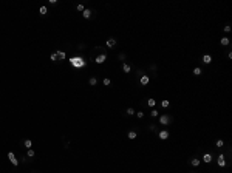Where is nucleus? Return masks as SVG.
Wrapping results in <instances>:
<instances>
[{
    "label": "nucleus",
    "mask_w": 232,
    "mask_h": 173,
    "mask_svg": "<svg viewBox=\"0 0 232 173\" xmlns=\"http://www.w3.org/2000/svg\"><path fill=\"white\" fill-rule=\"evenodd\" d=\"M70 62H71V65H73L74 68H84V67L87 65L85 60L82 59V57H73V59L70 60Z\"/></svg>",
    "instance_id": "1"
},
{
    "label": "nucleus",
    "mask_w": 232,
    "mask_h": 173,
    "mask_svg": "<svg viewBox=\"0 0 232 173\" xmlns=\"http://www.w3.org/2000/svg\"><path fill=\"white\" fill-rule=\"evenodd\" d=\"M159 124L161 125H170L172 124V118L169 116V114H159Z\"/></svg>",
    "instance_id": "2"
},
{
    "label": "nucleus",
    "mask_w": 232,
    "mask_h": 173,
    "mask_svg": "<svg viewBox=\"0 0 232 173\" xmlns=\"http://www.w3.org/2000/svg\"><path fill=\"white\" fill-rule=\"evenodd\" d=\"M105 60H107V53H101L99 56H96V59H95V62L99 63V65H101V63H104Z\"/></svg>",
    "instance_id": "3"
},
{
    "label": "nucleus",
    "mask_w": 232,
    "mask_h": 173,
    "mask_svg": "<svg viewBox=\"0 0 232 173\" xmlns=\"http://www.w3.org/2000/svg\"><path fill=\"white\" fill-rule=\"evenodd\" d=\"M8 158H9V161H11V164H13L14 167H17V165H19V161H17V158H16V155H14L13 152H8Z\"/></svg>",
    "instance_id": "4"
},
{
    "label": "nucleus",
    "mask_w": 232,
    "mask_h": 173,
    "mask_svg": "<svg viewBox=\"0 0 232 173\" xmlns=\"http://www.w3.org/2000/svg\"><path fill=\"white\" fill-rule=\"evenodd\" d=\"M217 164H218L220 167H226V164H228V162H226V158H224V155H223V153H220V155H218Z\"/></svg>",
    "instance_id": "5"
},
{
    "label": "nucleus",
    "mask_w": 232,
    "mask_h": 173,
    "mask_svg": "<svg viewBox=\"0 0 232 173\" xmlns=\"http://www.w3.org/2000/svg\"><path fill=\"white\" fill-rule=\"evenodd\" d=\"M149 82H150L149 74H142L141 79H139V84H141V85H149Z\"/></svg>",
    "instance_id": "6"
},
{
    "label": "nucleus",
    "mask_w": 232,
    "mask_h": 173,
    "mask_svg": "<svg viewBox=\"0 0 232 173\" xmlns=\"http://www.w3.org/2000/svg\"><path fill=\"white\" fill-rule=\"evenodd\" d=\"M169 135H170V133H169L167 130H162V131H159V133H158V138H159L161 141H166L167 138H169Z\"/></svg>",
    "instance_id": "7"
},
{
    "label": "nucleus",
    "mask_w": 232,
    "mask_h": 173,
    "mask_svg": "<svg viewBox=\"0 0 232 173\" xmlns=\"http://www.w3.org/2000/svg\"><path fill=\"white\" fill-rule=\"evenodd\" d=\"M105 45H107V48H113V47H116V39H115V37H110V39H107Z\"/></svg>",
    "instance_id": "8"
},
{
    "label": "nucleus",
    "mask_w": 232,
    "mask_h": 173,
    "mask_svg": "<svg viewBox=\"0 0 232 173\" xmlns=\"http://www.w3.org/2000/svg\"><path fill=\"white\" fill-rule=\"evenodd\" d=\"M56 54H57V60H65V51H62V50H56Z\"/></svg>",
    "instance_id": "9"
},
{
    "label": "nucleus",
    "mask_w": 232,
    "mask_h": 173,
    "mask_svg": "<svg viewBox=\"0 0 232 173\" xmlns=\"http://www.w3.org/2000/svg\"><path fill=\"white\" fill-rule=\"evenodd\" d=\"M212 153H204V156H203V162H206V164H211L212 162Z\"/></svg>",
    "instance_id": "10"
},
{
    "label": "nucleus",
    "mask_w": 232,
    "mask_h": 173,
    "mask_svg": "<svg viewBox=\"0 0 232 173\" xmlns=\"http://www.w3.org/2000/svg\"><path fill=\"white\" fill-rule=\"evenodd\" d=\"M121 70H122L124 73H130V71H132V67H130V63L122 62V65H121Z\"/></svg>",
    "instance_id": "11"
},
{
    "label": "nucleus",
    "mask_w": 232,
    "mask_h": 173,
    "mask_svg": "<svg viewBox=\"0 0 232 173\" xmlns=\"http://www.w3.org/2000/svg\"><path fill=\"white\" fill-rule=\"evenodd\" d=\"M91 13H93L91 9H88V8H85V9L82 11V17H84V19H90V17H91Z\"/></svg>",
    "instance_id": "12"
},
{
    "label": "nucleus",
    "mask_w": 232,
    "mask_h": 173,
    "mask_svg": "<svg viewBox=\"0 0 232 173\" xmlns=\"http://www.w3.org/2000/svg\"><path fill=\"white\" fill-rule=\"evenodd\" d=\"M203 62H204L206 65H209V63L212 62V56L211 54H204V56H203Z\"/></svg>",
    "instance_id": "13"
},
{
    "label": "nucleus",
    "mask_w": 232,
    "mask_h": 173,
    "mask_svg": "<svg viewBox=\"0 0 232 173\" xmlns=\"http://www.w3.org/2000/svg\"><path fill=\"white\" fill-rule=\"evenodd\" d=\"M127 138L133 141V139H136V138H138V133H136L135 130H130V131H129V135H127Z\"/></svg>",
    "instance_id": "14"
},
{
    "label": "nucleus",
    "mask_w": 232,
    "mask_h": 173,
    "mask_svg": "<svg viewBox=\"0 0 232 173\" xmlns=\"http://www.w3.org/2000/svg\"><path fill=\"white\" fill-rule=\"evenodd\" d=\"M200 164H201V161H200L198 158H192V159H190V165H193V167H200Z\"/></svg>",
    "instance_id": "15"
},
{
    "label": "nucleus",
    "mask_w": 232,
    "mask_h": 173,
    "mask_svg": "<svg viewBox=\"0 0 232 173\" xmlns=\"http://www.w3.org/2000/svg\"><path fill=\"white\" fill-rule=\"evenodd\" d=\"M135 113H136V110H135L133 107H129V108L125 110V114H127V116H135Z\"/></svg>",
    "instance_id": "16"
},
{
    "label": "nucleus",
    "mask_w": 232,
    "mask_h": 173,
    "mask_svg": "<svg viewBox=\"0 0 232 173\" xmlns=\"http://www.w3.org/2000/svg\"><path fill=\"white\" fill-rule=\"evenodd\" d=\"M88 85H90V86L97 85V79H96V77H90V79H88Z\"/></svg>",
    "instance_id": "17"
},
{
    "label": "nucleus",
    "mask_w": 232,
    "mask_h": 173,
    "mask_svg": "<svg viewBox=\"0 0 232 173\" xmlns=\"http://www.w3.org/2000/svg\"><path fill=\"white\" fill-rule=\"evenodd\" d=\"M220 43H221L223 47H228V45H229L231 42H229V39H228V37H221V40H220Z\"/></svg>",
    "instance_id": "18"
},
{
    "label": "nucleus",
    "mask_w": 232,
    "mask_h": 173,
    "mask_svg": "<svg viewBox=\"0 0 232 173\" xmlns=\"http://www.w3.org/2000/svg\"><path fill=\"white\" fill-rule=\"evenodd\" d=\"M23 145H25L26 148H31L33 147V141L31 139H25V141H23Z\"/></svg>",
    "instance_id": "19"
},
{
    "label": "nucleus",
    "mask_w": 232,
    "mask_h": 173,
    "mask_svg": "<svg viewBox=\"0 0 232 173\" xmlns=\"http://www.w3.org/2000/svg\"><path fill=\"white\" fill-rule=\"evenodd\" d=\"M169 105H170V102L167 101V99H162V101H161V107H162V108H169Z\"/></svg>",
    "instance_id": "20"
},
{
    "label": "nucleus",
    "mask_w": 232,
    "mask_h": 173,
    "mask_svg": "<svg viewBox=\"0 0 232 173\" xmlns=\"http://www.w3.org/2000/svg\"><path fill=\"white\" fill-rule=\"evenodd\" d=\"M39 13H40V16H46V13H48V8H46V6H40Z\"/></svg>",
    "instance_id": "21"
},
{
    "label": "nucleus",
    "mask_w": 232,
    "mask_h": 173,
    "mask_svg": "<svg viewBox=\"0 0 232 173\" xmlns=\"http://www.w3.org/2000/svg\"><path fill=\"white\" fill-rule=\"evenodd\" d=\"M147 105H149L150 108H155V105H156V101H155V99H149V101H147Z\"/></svg>",
    "instance_id": "22"
},
{
    "label": "nucleus",
    "mask_w": 232,
    "mask_h": 173,
    "mask_svg": "<svg viewBox=\"0 0 232 173\" xmlns=\"http://www.w3.org/2000/svg\"><path fill=\"white\" fill-rule=\"evenodd\" d=\"M34 155H36V152H34L33 148H28V152H26V156H28V158H34Z\"/></svg>",
    "instance_id": "23"
},
{
    "label": "nucleus",
    "mask_w": 232,
    "mask_h": 173,
    "mask_svg": "<svg viewBox=\"0 0 232 173\" xmlns=\"http://www.w3.org/2000/svg\"><path fill=\"white\" fill-rule=\"evenodd\" d=\"M150 116H152V118H158L159 116V111L156 110V108H153V110L150 111Z\"/></svg>",
    "instance_id": "24"
},
{
    "label": "nucleus",
    "mask_w": 232,
    "mask_h": 173,
    "mask_svg": "<svg viewBox=\"0 0 232 173\" xmlns=\"http://www.w3.org/2000/svg\"><path fill=\"white\" fill-rule=\"evenodd\" d=\"M201 73H203V70H201V68H198V67H196V68H193V74H195V76H200Z\"/></svg>",
    "instance_id": "25"
},
{
    "label": "nucleus",
    "mask_w": 232,
    "mask_h": 173,
    "mask_svg": "<svg viewBox=\"0 0 232 173\" xmlns=\"http://www.w3.org/2000/svg\"><path fill=\"white\" fill-rule=\"evenodd\" d=\"M102 84H104V85H105V86H110V85H112V80H110L108 77H105V79H104V80H102Z\"/></svg>",
    "instance_id": "26"
},
{
    "label": "nucleus",
    "mask_w": 232,
    "mask_h": 173,
    "mask_svg": "<svg viewBox=\"0 0 232 173\" xmlns=\"http://www.w3.org/2000/svg\"><path fill=\"white\" fill-rule=\"evenodd\" d=\"M223 145H224V141H223V139H218V141H217V147H218V148H221Z\"/></svg>",
    "instance_id": "27"
},
{
    "label": "nucleus",
    "mask_w": 232,
    "mask_h": 173,
    "mask_svg": "<svg viewBox=\"0 0 232 173\" xmlns=\"http://www.w3.org/2000/svg\"><path fill=\"white\" fill-rule=\"evenodd\" d=\"M50 57H51V60H53V62H57V54H56V51H54V53H51Z\"/></svg>",
    "instance_id": "28"
},
{
    "label": "nucleus",
    "mask_w": 232,
    "mask_h": 173,
    "mask_svg": "<svg viewBox=\"0 0 232 173\" xmlns=\"http://www.w3.org/2000/svg\"><path fill=\"white\" fill-rule=\"evenodd\" d=\"M135 114H136V118H138V119H142V118H144V111H136Z\"/></svg>",
    "instance_id": "29"
},
{
    "label": "nucleus",
    "mask_w": 232,
    "mask_h": 173,
    "mask_svg": "<svg viewBox=\"0 0 232 173\" xmlns=\"http://www.w3.org/2000/svg\"><path fill=\"white\" fill-rule=\"evenodd\" d=\"M76 9H77V11H80V13H82V11L85 9V6H84V5H80V3H79V5H76Z\"/></svg>",
    "instance_id": "30"
},
{
    "label": "nucleus",
    "mask_w": 232,
    "mask_h": 173,
    "mask_svg": "<svg viewBox=\"0 0 232 173\" xmlns=\"http://www.w3.org/2000/svg\"><path fill=\"white\" fill-rule=\"evenodd\" d=\"M118 57H119V60H125V59H127V56H125L124 53H119V54H118Z\"/></svg>",
    "instance_id": "31"
},
{
    "label": "nucleus",
    "mask_w": 232,
    "mask_h": 173,
    "mask_svg": "<svg viewBox=\"0 0 232 173\" xmlns=\"http://www.w3.org/2000/svg\"><path fill=\"white\" fill-rule=\"evenodd\" d=\"M223 31H224V33H231V25H226V26L223 28Z\"/></svg>",
    "instance_id": "32"
},
{
    "label": "nucleus",
    "mask_w": 232,
    "mask_h": 173,
    "mask_svg": "<svg viewBox=\"0 0 232 173\" xmlns=\"http://www.w3.org/2000/svg\"><path fill=\"white\" fill-rule=\"evenodd\" d=\"M149 130H150V131H155V130H156V125H155V124H150V125H149Z\"/></svg>",
    "instance_id": "33"
},
{
    "label": "nucleus",
    "mask_w": 232,
    "mask_h": 173,
    "mask_svg": "<svg viewBox=\"0 0 232 173\" xmlns=\"http://www.w3.org/2000/svg\"><path fill=\"white\" fill-rule=\"evenodd\" d=\"M50 5H53V6H54V5H57V2H56V0H50Z\"/></svg>",
    "instance_id": "34"
},
{
    "label": "nucleus",
    "mask_w": 232,
    "mask_h": 173,
    "mask_svg": "<svg viewBox=\"0 0 232 173\" xmlns=\"http://www.w3.org/2000/svg\"><path fill=\"white\" fill-rule=\"evenodd\" d=\"M192 173H195V172H192Z\"/></svg>",
    "instance_id": "35"
},
{
    "label": "nucleus",
    "mask_w": 232,
    "mask_h": 173,
    "mask_svg": "<svg viewBox=\"0 0 232 173\" xmlns=\"http://www.w3.org/2000/svg\"><path fill=\"white\" fill-rule=\"evenodd\" d=\"M36 173H37V172H36Z\"/></svg>",
    "instance_id": "36"
}]
</instances>
